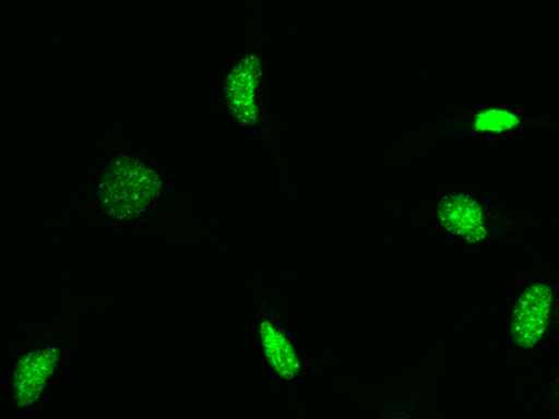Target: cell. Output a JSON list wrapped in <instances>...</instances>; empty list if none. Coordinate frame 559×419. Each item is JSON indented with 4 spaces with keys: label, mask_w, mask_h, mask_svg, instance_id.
Masks as SVG:
<instances>
[{
    "label": "cell",
    "mask_w": 559,
    "mask_h": 419,
    "mask_svg": "<svg viewBox=\"0 0 559 419\" xmlns=\"http://www.w3.org/2000/svg\"><path fill=\"white\" fill-rule=\"evenodd\" d=\"M263 63L255 52L242 55L227 71L223 82V99L231 119L242 127L255 124L260 118V88Z\"/></svg>",
    "instance_id": "3957f363"
},
{
    "label": "cell",
    "mask_w": 559,
    "mask_h": 419,
    "mask_svg": "<svg viewBox=\"0 0 559 419\" xmlns=\"http://www.w3.org/2000/svg\"><path fill=\"white\" fill-rule=\"evenodd\" d=\"M555 292L544 282H535L522 289L509 320V335L520 349L531 350L545 338L552 319Z\"/></svg>",
    "instance_id": "7a4b0ae2"
},
{
    "label": "cell",
    "mask_w": 559,
    "mask_h": 419,
    "mask_svg": "<svg viewBox=\"0 0 559 419\" xmlns=\"http://www.w3.org/2000/svg\"><path fill=\"white\" fill-rule=\"evenodd\" d=\"M558 380H559V370H558Z\"/></svg>",
    "instance_id": "9c48e42d"
},
{
    "label": "cell",
    "mask_w": 559,
    "mask_h": 419,
    "mask_svg": "<svg viewBox=\"0 0 559 419\" xmlns=\"http://www.w3.org/2000/svg\"><path fill=\"white\" fill-rule=\"evenodd\" d=\"M163 179L158 170L131 155L109 161L97 185L105 213L118 222H129L144 214L158 199Z\"/></svg>",
    "instance_id": "6da1fadb"
},
{
    "label": "cell",
    "mask_w": 559,
    "mask_h": 419,
    "mask_svg": "<svg viewBox=\"0 0 559 419\" xmlns=\"http://www.w3.org/2000/svg\"><path fill=\"white\" fill-rule=\"evenodd\" d=\"M257 337L262 357L277 379L290 382L299 376L301 357L292 338L275 321L261 320L257 326Z\"/></svg>",
    "instance_id": "8992f818"
},
{
    "label": "cell",
    "mask_w": 559,
    "mask_h": 419,
    "mask_svg": "<svg viewBox=\"0 0 559 419\" xmlns=\"http://www.w3.org/2000/svg\"><path fill=\"white\" fill-rule=\"evenodd\" d=\"M521 125L522 118L516 111L495 105L477 109L471 120L472 130L486 135L508 134Z\"/></svg>",
    "instance_id": "52a82bcc"
},
{
    "label": "cell",
    "mask_w": 559,
    "mask_h": 419,
    "mask_svg": "<svg viewBox=\"0 0 559 419\" xmlns=\"http://www.w3.org/2000/svg\"><path fill=\"white\" fill-rule=\"evenodd\" d=\"M393 419H413V418H407V417H399V418H393Z\"/></svg>",
    "instance_id": "ba28073f"
},
{
    "label": "cell",
    "mask_w": 559,
    "mask_h": 419,
    "mask_svg": "<svg viewBox=\"0 0 559 419\" xmlns=\"http://www.w3.org/2000/svg\"><path fill=\"white\" fill-rule=\"evenodd\" d=\"M436 219L444 231L468 246L481 244L490 235L483 204L464 192L443 196L437 204Z\"/></svg>",
    "instance_id": "5b68a950"
},
{
    "label": "cell",
    "mask_w": 559,
    "mask_h": 419,
    "mask_svg": "<svg viewBox=\"0 0 559 419\" xmlns=\"http://www.w3.org/2000/svg\"><path fill=\"white\" fill-rule=\"evenodd\" d=\"M61 362L60 350L52 345L23 352L15 361L10 379L11 396L20 408L36 405L45 395Z\"/></svg>",
    "instance_id": "277c9868"
}]
</instances>
